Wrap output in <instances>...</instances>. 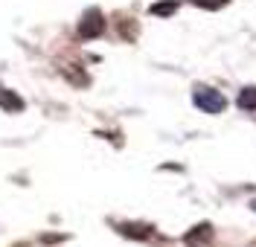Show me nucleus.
Masks as SVG:
<instances>
[{"label":"nucleus","mask_w":256,"mask_h":247,"mask_svg":"<svg viewBox=\"0 0 256 247\" xmlns=\"http://www.w3.org/2000/svg\"><path fill=\"white\" fill-rule=\"evenodd\" d=\"M192 102H195V108L204 111V114H222L224 108H227V99H224L222 90L204 87V84H198V87L192 90Z\"/></svg>","instance_id":"1"},{"label":"nucleus","mask_w":256,"mask_h":247,"mask_svg":"<svg viewBox=\"0 0 256 247\" xmlns=\"http://www.w3.org/2000/svg\"><path fill=\"white\" fill-rule=\"evenodd\" d=\"M116 230L122 233V236H128V239H148L152 236V227L148 224H120Z\"/></svg>","instance_id":"5"},{"label":"nucleus","mask_w":256,"mask_h":247,"mask_svg":"<svg viewBox=\"0 0 256 247\" xmlns=\"http://www.w3.org/2000/svg\"><path fill=\"white\" fill-rule=\"evenodd\" d=\"M0 108L6 114H18V111H24V99L15 90H0Z\"/></svg>","instance_id":"4"},{"label":"nucleus","mask_w":256,"mask_h":247,"mask_svg":"<svg viewBox=\"0 0 256 247\" xmlns=\"http://www.w3.org/2000/svg\"><path fill=\"white\" fill-rule=\"evenodd\" d=\"M250 210H254V213H256V201H254V204H250Z\"/></svg>","instance_id":"9"},{"label":"nucleus","mask_w":256,"mask_h":247,"mask_svg":"<svg viewBox=\"0 0 256 247\" xmlns=\"http://www.w3.org/2000/svg\"><path fill=\"white\" fill-rule=\"evenodd\" d=\"M236 105H239L242 111H256V87H244L236 96Z\"/></svg>","instance_id":"6"},{"label":"nucleus","mask_w":256,"mask_h":247,"mask_svg":"<svg viewBox=\"0 0 256 247\" xmlns=\"http://www.w3.org/2000/svg\"><path fill=\"white\" fill-rule=\"evenodd\" d=\"M152 15H158V17H169V15H175L178 12V3L175 0H166V3H154L152 9H148Z\"/></svg>","instance_id":"7"},{"label":"nucleus","mask_w":256,"mask_h":247,"mask_svg":"<svg viewBox=\"0 0 256 247\" xmlns=\"http://www.w3.org/2000/svg\"><path fill=\"white\" fill-rule=\"evenodd\" d=\"M212 242V227L210 224H198L195 230H190L184 236V245L186 247H207Z\"/></svg>","instance_id":"3"},{"label":"nucleus","mask_w":256,"mask_h":247,"mask_svg":"<svg viewBox=\"0 0 256 247\" xmlns=\"http://www.w3.org/2000/svg\"><path fill=\"white\" fill-rule=\"evenodd\" d=\"M102 32H105V17H102V12L99 9H88L79 20V35L90 41V38H99Z\"/></svg>","instance_id":"2"},{"label":"nucleus","mask_w":256,"mask_h":247,"mask_svg":"<svg viewBox=\"0 0 256 247\" xmlns=\"http://www.w3.org/2000/svg\"><path fill=\"white\" fill-rule=\"evenodd\" d=\"M195 6H201V9H222V6H227L230 0H192Z\"/></svg>","instance_id":"8"}]
</instances>
